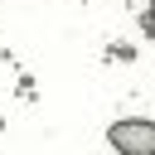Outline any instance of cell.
<instances>
[{
	"mask_svg": "<svg viewBox=\"0 0 155 155\" xmlns=\"http://www.w3.org/2000/svg\"><path fill=\"white\" fill-rule=\"evenodd\" d=\"M107 140H111L116 155H155V121H145V116H121V121H111Z\"/></svg>",
	"mask_w": 155,
	"mask_h": 155,
	"instance_id": "1",
	"label": "cell"
}]
</instances>
